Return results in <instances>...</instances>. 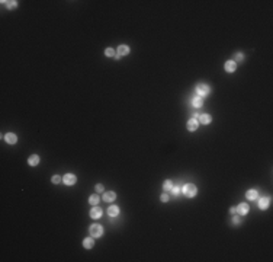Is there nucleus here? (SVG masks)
Here are the masks:
<instances>
[{
  "label": "nucleus",
  "instance_id": "24",
  "mask_svg": "<svg viewBox=\"0 0 273 262\" xmlns=\"http://www.w3.org/2000/svg\"><path fill=\"white\" fill-rule=\"evenodd\" d=\"M161 201H163V202H167V201H169V194H167V192H164V194L161 195Z\"/></svg>",
  "mask_w": 273,
  "mask_h": 262
},
{
  "label": "nucleus",
  "instance_id": "11",
  "mask_svg": "<svg viewBox=\"0 0 273 262\" xmlns=\"http://www.w3.org/2000/svg\"><path fill=\"white\" fill-rule=\"evenodd\" d=\"M127 54H130V47L128 45H119L118 47V55L121 57V55H127Z\"/></svg>",
  "mask_w": 273,
  "mask_h": 262
},
{
  "label": "nucleus",
  "instance_id": "19",
  "mask_svg": "<svg viewBox=\"0 0 273 262\" xmlns=\"http://www.w3.org/2000/svg\"><path fill=\"white\" fill-rule=\"evenodd\" d=\"M99 201H100V200H99V195H98V194H93V195L89 197V202H90L92 205H98Z\"/></svg>",
  "mask_w": 273,
  "mask_h": 262
},
{
  "label": "nucleus",
  "instance_id": "4",
  "mask_svg": "<svg viewBox=\"0 0 273 262\" xmlns=\"http://www.w3.org/2000/svg\"><path fill=\"white\" fill-rule=\"evenodd\" d=\"M63 181H64V184H65V185H74V184H76V181H77V178H76L73 173H67V175L63 178Z\"/></svg>",
  "mask_w": 273,
  "mask_h": 262
},
{
  "label": "nucleus",
  "instance_id": "6",
  "mask_svg": "<svg viewBox=\"0 0 273 262\" xmlns=\"http://www.w3.org/2000/svg\"><path fill=\"white\" fill-rule=\"evenodd\" d=\"M235 69H237V64H235V61H234V60H230V61H227V63H225V70H227L228 73L235 71Z\"/></svg>",
  "mask_w": 273,
  "mask_h": 262
},
{
  "label": "nucleus",
  "instance_id": "22",
  "mask_svg": "<svg viewBox=\"0 0 273 262\" xmlns=\"http://www.w3.org/2000/svg\"><path fill=\"white\" fill-rule=\"evenodd\" d=\"M51 182H52V184H58V182H61V176H58V175H54V176L51 178Z\"/></svg>",
  "mask_w": 273,
  "mask_h": 262
},
{
  "label": "nucleus",
  "instance_id": "27",
  "mask_svg": "<svg viewBox=\"0 0 273 262\" xmlns=\"http://www.w3.org/2000/svg\"><path fill=\"white\" fill-rule=\"evenodd\" d=\"M233 221H234V224H240V221H241V220H240V217H238V216H234V220H233Z\"/></svg>",
  "mask_w": 273,
  "mask_h": 262
},
{
  "label": "nucleus",
  "instance_id": "18",
  "mask_svg": "<svg viewBox=\"0 0 273 262\" xmlns=\"http://www.w3.org/2000/svg\"><path fill=\"white\" fill-rule=\"evenodd\" d=\"M83 246H84L86 249H92V248L95 246V242H93V239H90V237L84 239V240H83Z\"/></svg>",
  "mask_w": 273,
  "mask_h": 262
},
{
  "label": "nucleus",
  "instance_id": "1",
  "mask_svg": "<svg viewBox=\"0 0 273 262\" xmlns=\"http://www.w3.org/2000/svg\"><path fill=\"white\" fill-rule=\"evenodd\" d=\"M196 192H198V189H196V186H195L193 184H186V185L183 186V194H185L186 197H189V198L195 197Z\"/></svg>",
  "mask_w": 273,
  "mask_h": 262
},
{
  "label": "nucleus",
  "instance_id": "16",
  "mask_svg": "<svg viewBox=\"0 0 273 262\" xmlns=\"http://www.w3.org/2000/svg\"><path fill=\"white\" fill-rule=\"evenodd\" d=\"M28 163H29L31 166H36V165L39 163V157H38V154H32V156L28 159Z\"/></svg>",
  "mask_w": 273,
  "mask_h": 262
},
{
  "label": "nucleus",
  "instance_id": "3",
  "mask_svg": "<svg viewBox=\"0 0 273 262\" xmlns=\"http://www.w3.org/2000/svg\"><path fill=\"white\" fill-rule=\"evenodd\" d=\"M196 93H198V96H206L208 93H209V86L208 85H205V83H201V85H198L196 86Z\"/></svg>",
  "mask_w": 273,
  "mask_h": 262
},
{
  "label": "nucleus",
  "instance_id": "9",
  "mask_svg": "<svg viewBox=\"0 0 273 262\" xmlns=\"http://www.w3.org/2000/svg\"><path fill=\"white\" fill-rule=\"evenodd\" d=\"M249 213V205L247 204H240L238 207H237V214H241V216H246Z\"/></svg>",
  "mask_w": 273,
  "mask_h": 262
},
{
  "label": "nucleus",
  "instance_id": "13",
  "mask_svg": "<svg viewBox=\"0 0 273 262\" xmlns=\"http://www.w3.org/2000/svg\"><path fill=\"white\" fill-rule=\"evenodd\" d=\"M199 121H201L202 124H209V123L212 121V118H211V115H208V114H201V115H199Z\"/></svg>",
  "mask_w": 273,
  "mask_h": 262
},
{
  "label": "nucleus",
  "instance_id": "29",
  "mask_svg": "<svg viewBox=\"0 0 273 262\" xmlns=\"http://www.w3.org/2000/svg\"><path fill=\"white\" fill-rule=\"evenodd\" d=\"M230 211H231L233 214H237V207H231V208H230Z\"/></svg>",
  "mask_w": 273,
  "mask_h": 262
},
{
  "label": "nucleus",
  "instance_id": "12",
  "mask_svg": "<svg viewBox=\"0 0 273 262\" xmlns=\"http://www.w3.org/2000/svg\"><path fill=\"white\" fill-rule=\"evenodd\" d=\"M192 105H193L195 108H202V105H203V99H202L201 96H195L193 101H192Z\"/></svg>",
  "mask_w": 273,
  "mask_h": 262
},
{
  "label": "nucleus",
  "instance_id": "5",
  "mask_svg": "<svg viewBox=\"0 0 273 262\" xmlns=\"http://www.w3.org/2000/svg\"><path fill=\"white\" fill-rule=\"evenodd\" d=\"M102 208L100 207H98V205H95L92 210H90V217L92 219H99V217H102Z\"/></svg>",
  "mask_w": 273,
  "mask_h": 262
},
{
  "label": "nucleus",
  "instance_id": "7",
  "mask_svg": "<svg viewBox=\"0 0 273 262\" xmlns=\"http://www.w3.org/2000/svg\"><path fill=\"white\" fill-rule=\"evenodd\" d=\"M115 198H116V194H115L114 191H108V192L103 194V201H106V202H111V201H114Z\"/></svg>",
  "mask_w": 273,
  "mask_h": 262
},
{
  "label": "nucleus",
  "instance_id": "25",
  "mask_svg": "<svg viewBox=\"0 0 273 262\" xmlns=\"http://www.w3.org/2000/svg\"><path fill=\"white\" fill-rule=\"evenodd\" d=\"M173 189V195H179V192H180V188L179 186H174V188H171Z\"/></svg>",
  "mask_w": 273,
  "mask_h": 262
},
{
  "label": "nucleus",
  "instance_id": "30",
  "mask_svg": "<svg viewBox=\"0 0 273 262\" xmlns=\"http://www.w3.org/2000/svg\"><path fill=\"white\" fill-rule=\"evenodd\" d=\"M199 115H201V114H198V112H195V114H193V118L196 120V118H199Z\"/></svg>",
  "mask_w": 273,
  "mask_h": 262
},
{
  "label": "nucleus",
  "instance_id": "14",
  "mask_svg": "<svg viewBox=\"0 0 273 262\" xmlns=\"http://www.w3.org/2000/svg\"><path fill=\"white\" fill-rule=\"evenodd\" d=\"M257 195H259V194H257L256 189H249V191L246 192V197H247L249 200H251V201H254V200L257 198Z\"/></svg>",
  "mask_w": 273,
  "mask_h": 262
},
{
  "label": "nucleus",
  "instance_id": "17",
  "mask_svg": "<svg viewBox=\"0 0 273 262\" xmlns=\"http://www.w3.org/2000/svg\"><path fill=\"white\" fill-rule=\"evenodd\" d=\"M269 202H270L269 198H260V201H259V207H260L262 210H266V208L269 207Z\"/></svg>",
  "mask_w": 273,
  "mask_h": 262
},
{
  "label": "nucleus",
  "instance_id": "2",
  "mask_svg": "<svg viewBox=\"0 0 273 262\" xmlns=\"http://www.w3.org/2000/svg\"><path fill=\"white\" fill-rule=\"evenodd\" d=\"M103 235V227L100 224H92L90 226V236L93 237H100Z\"/></svg>",
  "mask_w": 273,
  "mask_h": 262
},
{
  "label": "nucleus",
  "instance_id": "15",
  "mask_svg": "<svg viewBox=\"0 0 273 262\" xmlns=\"http://www.w3.org/2000/svg\"><path fill=\"white\" fill-rule=\"evenodd\" d=\"M108 214H109L111 217H116V216L119 214V208H118L116 205H111L109 210H108Z\"/></svg>",
  "mask_w": 273,
  "mask_h": 262
},
{
  "label": "nucleus",
  "instance_id": "28",
  "mask_svg": "<svg viewBox=\"0 0 273 262\" xmlns=\"http://www.w3.org/2000/svg\"><path fill=\"white\" fill-rule=\"evenodd\" d=\"M243 58H244V57H243V54H235V60H237V61H241Z\"/></svg>",
  "mask_w": 273,
  "mask_h": 262
},
{
  "label": "nucleus",
  "instance_id": "8",
  "mask_svg": "<svg viewBox=\"0 0 273 262\" xmlns=\"http://www.w3.org/2000/svg\"><path fill=\"white\" fill-rule=\"evenodd\" d=\"M4 140H6L9 144H15V143L17 141V137H16V134H13V132H7V134L4 135Z\"/></svg>",
  "mask_w": 273,
  "mask_h": 262
},
{
  "label": "nucleus",
  "instance_id": "23",
  "mask_svg": "<svg viewBox=\"0 0 273 262\" xmlns=\"http://www.w3.org/2000/svg\"><path fill=\"white\" fill-rule=\"evenodd\" d=\"M6 4H7V7H10V9H13V7H16V1H4Z\"/></svg>",
  "mask_w": 273,
  "mask_h": 262
},
{
  "label": "nucleus",
  "instance_id": "20",
  "mask_svg": "<svg viewBox=\"0 0 273 262\" xmlns=\"http://www.w3.org/2000/svg\"><path fill=\"white\" fill-rule=\"evenodd\" d=\"M171 188H173L171 181H164V184H163V189H164L166 192H169V191H171Z\"/></svg>",
  "mask_w": 273,
  "mask_h": 262
},
{
  "label": "nucleus",
  "instance_id": "26",
  "mask_svg": "<svg viewBox=\"0 0 273 262\" xmlns=\"http://www.w3.org/2000/svg\"><path fill=\"white\" fill-rule=\"evenodd\" d=\"M102 191H103V185H100V184L96 185V192H102Z\"/></svg>",
  "mask_w": 273,
  "mask_h": 262
},
{
  "label": "nucleus",
  "instance_id": "10",
  "mask_svg": "<svg viewBox=\"0 0 273 262\" xmlns=\"http://www.w3.org/2000/svg\"><path fill=\"white\" fill-rule=\"evenodd\" d=\"M198 120H195V118H192V120H189L187 121V130L189 131H196V128H198Z\"/></svg>",
  "mask_w": 273,
  "mask_h": 262
},
{
  "label": "nucleus",
  "instance_id": "21",
  "mask_svg": "<svg viewBox=\"0 0 273 262\" xmlns=\"http://www.w3.org/2000/svg\"><path fill=\"white\" fill-rule=\"evenodd\" d=\"M105 54H106L108 57H114V55H116V54H115V50H114V48H106Z\"/></svg>",
  "mask_w": 273,
  "mask_h": 262
}]
</instances>
